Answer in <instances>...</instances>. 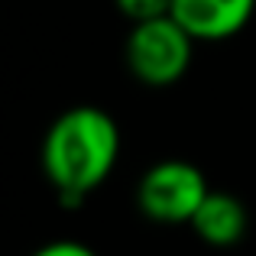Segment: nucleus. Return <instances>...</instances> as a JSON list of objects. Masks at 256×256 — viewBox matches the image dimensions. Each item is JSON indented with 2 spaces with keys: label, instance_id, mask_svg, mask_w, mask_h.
I'll return each mask as SVG.
<instances>
[{
  "label": "nucleus",
  "instance_id": "obj_1",
  "mask_svg": "<svg viewBox=\"0 0 256 256\" xmlns=\"http://www.w3.org/2000/svg\"><path fill=\"white\" fill-rule=\"evenodd\" d=\"M120 156V130L100 107H72L42 140V172L65 208H78Z\"/></svg>",
  "mask_w": 256,
  "mask_h": 256
},
{
  "label": "nucleus",
  "instance_id": "obj_2",
  "mask_svg": "<svg viewBox=\"0 0 256 256\" xmlns=\"http://www.w3.org/2000/svg\"><path fill=\"white\" fill-rule=\"evenodd\" d=\"M192 32L172 16L133 23L130 39H126V65L130 72L146 84H172L192 65Z\"/></svg>",
  "mask_w": 256,
  "mask_h": 256
},
{
  "label": "nucleus",
  "instance_id": "obj_3",
  "mask_svg": "<svg viewBox=\"0 0 256 256\" xmlns=\"http://www.w3.org/2000/svg\"><path fill=\"white\" fill-rule=\"evenodd\" d=\"M208 192L211 188H208L201 169H194L192 162H182V159H166L140 178L136 201L150 220H159V224H185L188 220L192 224Z\"/></svg>",
  "mask_w": 256,
  "mask_h": 256
},
{
  "label": "nucleus",
  "instance_id": "obj_4",
  "mask_svg": "<svg viewBox=\"0 0 256 256\" xmlns=\"http://www.w3.org/2000/svg\"><path fill=\"white\" fill-rule=\"evenodd\" d=\"M256 0H172V16L192 32V39H227L253 16Z\"/></svg>",
  "mask_w": 256,
  "mask_h": 256
},
{
  "label": "nucleus",
  "instance_id": "obj_5",
  "mask_svg": "<svg viewBox=\"0 0 256 256\" xmlns=\"http://www.w3.org/2000/svg\"><path fill=\"white\" fill-rule=\"evenodd\" d=\"M192 227L204 244L230 246L246 234V208L227 192H208L192 218Z\"/></svg>",
  "mask_w": 256,
  "mask_h": 256
},
{
  "label": "nucleus",
  "instance_id": "obj_6",
  "mask_svg": "<svg viewBox=\"0 0 256 256\" xmlns=\"http://www.w3.org/2000/svg\"><path fill=\"white\" fill-rule=\"evenodd\" d=\"M117 10L133 23H146V20H159L172 13V0H117Z\"/></svg>",
  "mask_w": 256,
  "mask_h": 256
},
{
  "label": "nucleus",
  "instance_id": "obj_7",
  "mask_svg": "<svg viewBox=\"0 0 256 256\" xmlns=\"http://www.w3.org/2000/svg\"><path fill=\"white\" fill-rule=\"evenodd\" d=\"M32 256H94L84 244H75V240H58V244H49L42 250H36Z\"/></svg>",
  "mask_w": 256,
  "mask_h": 256
}]
</instances>
